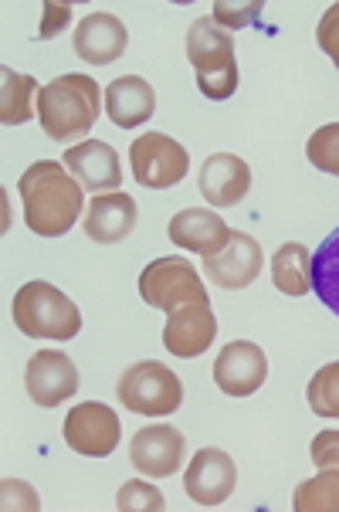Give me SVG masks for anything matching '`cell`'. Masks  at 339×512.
<instances>
[{
	"mask_svg": "<svg viewBox=\"0 0 339 512\" xmlns=\"http://www.w3.org/2000/svg\"><path fill=\"white\" fill-rule=\"evenodd\" d=\"M116 509L119 512H163L167 509V502H163V492L156 489V485L143 482V479H133L119 489Z\"/></svg>",
	"mask_w": 339,
	"mask_h": 512,
	"instance_id": "obj_27",
	"label": "cell"
},
{
	"mask_svg": "<svg viewBox=\"0 0 339 512\" xmlns=\"http://www.w3.org/2000/svg\"><path fill=\"white\" fill-rule=\"evenodd\" d=\"M275 289L285 295H309L312 292V251L299 241H289L272 258Z\"/></svg>",
	"mask_w": 339,
	"mask_h": 512,
	"instance_id": "obj_22",
	"label": "cell"
},
{
	"mask_svg": "<svg viewBox=\"0 0 339 512\" xmlns=\"http://www.w3.org/2000/svg\"><path fill=\"white\" fill-rule=\"evenodd\" d=\"M197 187H201L204 201L214 207L241 204L251 190V167L234 153H211L201 167Z\"/></svg>",
	"mask_w": 339,
	"mask_h": 512,
	"instance_id": "obj_18",
	"label": "cell"
},
{
	"mask_svg": "<svg viewBox=\"0 0 339 512\" xmlns=\"http://www.w3.org/2000/svg\"><path fill=\"white\" fill-rule=\"evenodd\" d=\"M24 387L38 407H58L78 394V367L62 350H41L28 360Z\"/></svg>",
	"mask_w": 339,
	"mask_h": 512,
	"instance_id": "obj_11",
	"label": "cell"
},
{
	"mask_svg": "<svg viewBox=\"0 0 339 512\" xmlns=\"http://www.w3.org/2000/svg\"><path fill=\"white\" fill-rule=\"evenodd\" d=\"M72 45L75 55L85 65H112L116 58H123V51L129 45V31L116 14L95 11L78 21Z\"/></svg>",
	"mask_w": 339,
	"mask_h": 512,
	"instance_id": "obj_17",
	"label": "cell"
},
{
	"mask_svg": "<svg viewBox=\"0 0 339 512\" xmlns=\"http://www.w3.org/2000/svg\"><path fill=\"white\" fill-rule=\"evenodd\" d=\"M262 0H251V4H228V0H217L214 4V21L221 24L224 31H234V28H245V24L255 21L262 14Z\"/></svg>",
	"mask_w": 339,
	"mask_h": 512,
	"instance_id": "obj_28",
	"label": "cell"
},
{
	"mask_svg": "<svg viewBox=\"0 0 339 512\" xmlns=\"http://www.w3.org/2000/svg\"><path fill=\"white\" fill-rule=\"evenodd\" d=\"M306 156L316 170L329 173V177H339V123L319 126L316 133L309 136Z\"/></svg>",
	"mask_w": 339,
	"mask_h": 512,
	"instance_id": "obj_26",
	"label": "cell"
},
{
	"mask_svg": "<svg viewBox=\"0 0 339 512\" xmlns=\"http://www.w3.org/2000/svg\"><path fill=\"white\" fill-rule=\"evenodd\" d=\"M234 485H238V465L221 448H201L184 472V492L197 506H221Z\"/></svg>",
	"mask_w": 339,
	"mask_h": 512,
	"instance_id": "obj_10",
	"label": "cell"
},
{
	"mask_svg": "<svg viewBox=\"0 0 339 512\" xmlns=\"http://www.w3.org/2000/svg\"><path fill=\"white\" fill-rule=\"evenodd\" d=\"M102 92L95 78L72 72L51 78L45 89L38 92V123L45 129L48 140L55 143H75L95 126L102 112Z\"/></svg>",
	"mask_w": 339,
	"mask_h": 512,
	"instance_id": "obj_2",
	"label": "cell"
},
{
	"mask_svg": "<svg viewBox=\"0 0 339 512\" xmlns=\"http://www.w3.org/2000/svg\"><path fill=\"white\" fill-rule=\"evenodd\" d=\"M65 445L78 451L85 458H106L119 448V438H123V424H119V414L112 411L109 404L99 401H85L68 411L65 418Z\"/></svg>",
	"mask_w": 339,
	"mask_h": 512,
	"instance_id": "obj_8",
	"label": "cell"
},
{
	"mask_svg": "<svg viewBox=\"0 0 339 512\" xmlns=\"http://www.w3.org/2000/svg\"><path fill=\"white\" fill-rule=\"evenodd\" d=\"M187 58L197 72V89L207 99L224 102L238 89V58H234V38L214 17H197L187 28Z\"/></svg>",
	"mask_w": 339,
	"mask_h": 512,
	"instance_id": "obj_3",
	"label": "cell"
},
{
	"mask_svg": "<svg viewBox=\"0 0 339 512\" xmlns=\"http://www.w3.org/2000/svg\"><path fill=\"white\" fill-rule=\"evenodd\" d=\"M45 21H41V38H51V34H58L68 24V17H72V7L68 4H45Z\"/></svg>",
	"mask_w": 339,
	"mask_h": 512,
	"instance_id": "obj_31",
	"label": "cell"
},
{
	"mask_svg": "<svg viewBox=\"0 0 339 512\" xmlns=\"http://www.w3.org/2000/svg\"><path fill=\"white\" fill-rule=\"evenodd\" d=\"M312 462L316 468H326V465H339V431L336 428H326L312 438V448H309Z\"/></svg>",
	"mask_w": 339,
	"mask_h": 512,
	"instance_id": "obj_30",
	"label": "cell"
},
{
	"mask_svg": "<svg viewBox=\"0 0 339 512\" xmlns=\"http://www.w3.org/2000/svg\"><path fill=\"white\" fill-rule=\"evenodd\" d=\"M268 360L258 343L234 340L217 353L214 360V384L228 397H248L265 384Z\"/></svg>",
	"mask_w": 339,
	"mask_h": 512,
	"instance_id": "obj_12",
	"label": "cell"
},
{
	"mask_svg": "<svg viewBox=\"0 0 339 512\" xmlns=\"http://www.w3.org/2000/svg\"><path fill=\"white\" fill-rule=\"evenodd\" d=\"M312 292L339 316V228L326 234L323 245L312 251Z\"/></svg>",
	"mask_w": 339,
	"mask_h": 512,
	"instance_id": "obj_23",
	"label": "cell"
},
{
	"mask_svg": "<svg viewBox=\"0 0 339 512\" xmlns=\"http://www.w3.org/2000/svg\"><path fill=\"white\" fill-rule=\"evenodd\" d=\"M139 295L150 309L173 312L190 302H211L197 268L187 258H153L139 275Z\"/></svg>",
	"mask_w": 339,
	"mask_h": 512,
	"instance_id": "obj_6",
	"label": "cell"
},
{
	"mask_svg": "<svg viewBox=\"0 0 339 512\" xmlns=\"http://www.w3.org/2000/svg\"><path fill=\"white\" fill-rule=\"evenodd\" d=\"M38 82L31 75H21L14 68H0V123L21 126L31 119V109H38Z\"/></svg>",
	"mask_w": 339,
	"mask_h": 512,
	"instance_id": "obj_21",
	"label": "cell"
},
{
	"mask_svg": "<svg viewBox=\"0 0 339 512\" xmlns=\"http://www.w3.org/2000/svg\"><path fill=\"white\" fill-rule=\"evenodd\" d=\"M316 41H319V48L333 58V65L339 68V0L336 4H329V11L323 14V21H319Z\"/></svg>",
	"mask_w": 339,
	"mask_h": 512,
	"instance_id": "obj_29",
	"label": "cell"
},
{
	"mask_svg": "<svg viewBox=\"0 0 339 512\" xmlns=\"http://www.w3.org/2000/svg\"><path fill=\"white\" fill-rule=\"evenodd\" d=\"M14 326L31 340H75L82 329V312L62 289L48 282H28L14 292Z\"/></svg>",
	"mask_w": 339,
	"mask_h": 512,
	"instance_id": "obj_4",
	"label": "cell"
},
{
	"mask_svg": "<svg viewBox=\"0 0 339 512\" xmlns=\"http://www.w3.org/2000/svg\"><path fill=\"white\" fill-rule=\"evenodd\" d=\"M167 238L184 251L214 258V255H221L224 245L231 241V228L224 224L221 214L207 211V207H187V211H180L170 218Z\"/></svg>",
	"mask_w": 339,
	"mask_h": 512,
	"instance_id": "obj_16",
	"label": "cell"
},
{
	"mask_svg": "<svg viewBox=\"0 0 339 512\" xmlns=\"http://www.w3.org/2000/svg\"><path fill=\"white\" fill-rule=\"evenodd\" d=\"M295 512H339V465L319 468L316 479L302 482L292 496Z\"/></svg>",
	"mask_w": 339,
	"mask_h": 512,
	"instance_id": "obj_24",
	"label": "cell"
},
{
	"mask_svg": "<svg viewBox=\"0 0 339 512\" xmlns=\"http://www.w3.org/2000/svg\"><path fill=\"white\" fill-rule=\"evenodd\" d=\"M217 336V319L211 312V302H190L167 312V326H163V346L167 353L180 360H194L204 350H211Z\"/></svg>",
	"mask_w": 339,
	"mask_h": 512,
	"instance_id": "obj_13",
	"label": "cell"
},
{
	"mask_svg": "<svg viewBox=\"0 0 339 512\" xmlns=\"http://www.w3.org/2000/svg\"><path fill=\"white\" fill-rule=\"evenodd\" d=\"M139 207L123 190H112V194L92 197L89 211H85V234L95 245H116L123 241L129 231L136 228Z\"/></svg>",
	"mask_w": 339,
	"mask_h": 512,
	"instance_id": "obj_19",
	"label": "cell"
},
{
	"mask_svg": "<svg viewBox=\"0 0 339 512\" xmlns=\"http://www.w3.org/2000/svg\"><path fill=\"white\" fill-rule=\"evenodd\" d=\"M153 109H156V92H153V85L139 75H123L106 89V112L119 129L150 123Z\"/></svg>",
	"mask_w": 339,
	"mask_h": 512,
	"instance_id": "obj_20",
	"label": "cell"
},
{
	"mask_svg": "<svg viewBox=\"0 0 339 512\" xmlns=\"http://www.w3.org/2000/svg\"><path fill=\"white\" fill-rule=\"evenodd\" d=\"M17 194L24 204V224L38 238H62L82 214L85 190L62 163L38 160L17 180Z\"/></svg>",
	"mask_w": 339,
	"mask_h": 512,
	"instance_id": "obj_1",
	"label": "cell"
},
{
	"mask_svg": "<svg viewBox=\"0 0 339 512\" xmlns=\"http://www.w3.org/2000/svg\"><path fill=\"white\" fill-rule=\"evenodd\" d=\"M306 397H309L312 414H319V418H326V421H339V360L326 363V367H319L312 373Z\"/></svg>",
	"mask_w": 339,
	"mask_h": 512,
	"instance_id": "obj_25",
	"label": "cell"
},
{
	"mask_svg": "<svg viewBox=\"0 0 339 512\" xmlns=\"http://www.w3.org/2000/svg\"><path fill=\"white\" fill-rule=\"evenodd\" d=\"M133 180L146 190L177 187L190 170V153L167 133H146L129 146Z\"/></svg>",
	"mask_w": 339,
	"mask_h": 512,
	"instance_id": "obj_7",
	"label": "cell"
},
{
	"mask_svg": "<svg viewBox=\"0 0 339 512\" xmlns=\"http://www.w3.org/2000/svg\"><path fill=\"white\" fill-rule=\"evenodd\" d=\"M187 455V438L180 435L173 424H150V428L136 431L129 441V462L139 475L150 479H167L177 475Z\"/></svg>",
	"mask_w": 339,
	"mask_h": 512,
	"instance_id": "obj_9",
	"label": "cell"
},
{
	"mask_svg": "<svg viewBox=\"0 0 339 512\" xmlns=\"http://www.w3.org/2000/svg\"><path fill=\"white\" fill-rule=\"evenodd\" d=\"M116 397L123 401L126 411L139 414V418H167L184 404V384L170 367L156 360H143L123 370Z\"/></svg>",
	"mask_w": 339,
	"mask_h": 512,
	"instance_id": "obj_5",
	"label": "cell"
},
{
	"mask_svg": "<svg viewBox=\"0 0 339 512\" xmlns=\"http://www.w3.org/2000/svg\"><path fill=\"white\" fill-rule=\"evenodd\" d=\"M262 265V245L245 231H231V241L224 245L221 255L204 258V275L221 289H248L262 275Z\"/></svg>",
	"mask_w": 339,
	"mask_h": 512,
	"instance_id": "obj_15",
	"label": "cell"
},
{
	"mask_svg": "<svg viewBox=\"0 0 339 512\" xmlns=\"http://www.w3.org/2000/svg\"><path fill=\"white\" fill-rule=\"evenodd\" d=\"M68 173L82 184L89 194H112L123 187V167H119V153L102 140H85L65 150Z\"/></svg>",
	"mask_w": 339,
	"mask_h": 512,
	"instance_id": "obj_14",
	"label": "cell"
}]
</instances>
